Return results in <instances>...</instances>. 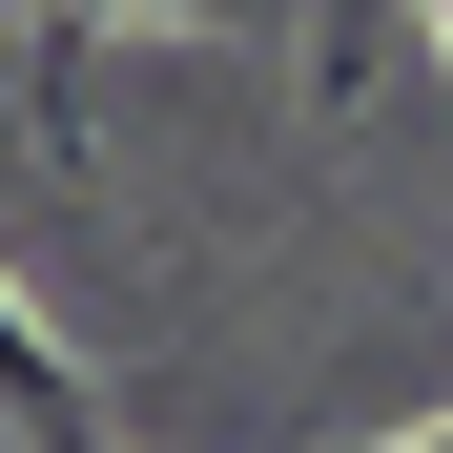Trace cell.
<instances>
[{"mask_svg":"<svg viewBox=\"0 0 453 453\" xmlns=\"http://www.w3.org/2000/svg\"><path fill=\"white\" fill-rule=\"evenodd\" d=\"M0 21H42V0H0Z\"/></svg>","mask_w":453,"mask_h":453,"instance_id":"cell-3","label":"cell"},{"mask_svg":"<svg viewBox=\"0 0 453 453\" xmlns=\"http://www.w3.org/2000/svg\"><path fill=\"white\" fill-rule=\"evenodd\" d=\"M392 21H412V0H310V124H350V104H371Z\"/></svg>","mask_w":453,"mask_h":453,"instance_id":"cell-2","label":"cell"},{"mask_svg":"<svg viewBox=\"0 0 453 453\" xmlns=\"http://www.w3.org/2000/svg\"><path fill=\"white\" fill-rule=\"evenodd\" d=\"M0 433H21V453H104V371L21 310V268H0Z\"/></svg>","mask_w":453,"mask_h":453,"instance_id":"cell-1","label":"cell"}]
</instances>
